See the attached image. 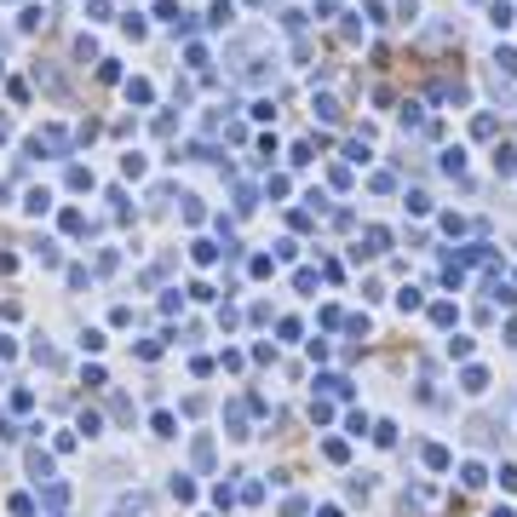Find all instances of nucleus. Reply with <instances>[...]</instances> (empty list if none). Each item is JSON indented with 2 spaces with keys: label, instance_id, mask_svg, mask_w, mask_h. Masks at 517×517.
Returning <instances> with one entry per match:
<instances>
[{
  "label": "nucleus",
  "instance_id": "1",
  "mask_svg": "<svg viewBox=\"0 0 517 517\" xmlns=\"http://www.w3.org/2000/svg\"><path fill=\"white\" fill-rule=\"evenodd\" d=\"M29 472H35V483H52V454H29Z\"/></svg>",
  "mask_w": 517,
  "mask_h": 517
},
{
  "label": "nucleus",
  "instance_id": "2",
  "mask_svg": "<svg viewBox=\"0 0 517 517\" xmlns=\"http://www.w3.org/2000/svg\"><path fill=\"white\" fill-rule=\"evenodd\" d=\"M41 500H46V506H64V500H69V489H64V483H41Z\"/></svg>",
  "mask_w": 517,
  "mask_h": 517
},
{
  "label": "nucleus",
  "instance_id": "3",
  "mask_svg": "<svg viewBox=\"0 0 517 517\" xmlns=\"http://www.w3.org/2000/svg\"><path fill=\"white\" fill-rule=\"evenodd\" d=\"M23 208H29V213H46V208H52V196H46V190H29Z\"/></svg>",
  "mask_w": 517,
  "mask_h": 517
},
{
  "label": "nucleus",
  "instance_id": "4",
  "mask_svg": "<svg viewBox=\"0 0 517 517\" xmlns=\"http://www.w3.org/2000/svg\"><path fill=\"white\" fill-rule=\"evenodd\" d=\"M150 506H144V500H121V506H115V517H144Z\"/></svg>",
  "mask_w": 517,
  "mask_h": 517
},
{
  "label": "nucleus",
  "instance_id": "5",
  "mask_svg": "<svg viewBox=\"0 0 517 517\" xmlns=\"http://www.w3.org/2000/svg\"><path fill=\"white\" fill-rule=\"evenodd\" d=\"M41 23H46V12H41V6H29L23 18H18V29H41Z\"/></svg>",
  "mask_w": 517,
  "mask_h": 517
}]
</instances>
